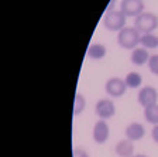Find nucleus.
Returning <instances> with one entry per match:
<instances>
[{"mask_svg":"<svg viewBox=\"0 0 158 157\" xmlns=\"http://www.w3.org/2000/svg\"><path fill=\"white\" fill-rule=\"evenodd\" d=\"M140 41H141V36L135 27H124L117 34L118 46L124 50H134L137 44H140Z\"/></svg>","mask_w":158,"mask_h":157,"instance_id":"obj_1","label":"nucleus"},{"mask_svg":"<svg viewBox=\"0 0 158 157\" xmlns=\"http://www.w3.org/2000/svg\"><path fill=\"white\" fill-rule=\"evenodd\" d=\"M103 24L110 31H120L126 27V16L120 10H107L103 17Z\"/></svg>","mask_w":158,"mask_h":157,"instance_id":"obj_2","label":"nucleus"},{"mask_svg":"<svg viewBox=\"0 0 158 157\" xmlns=\"http://www.w3.org/2000/svg\"><path fill=\"white\" fill-rule=\"evenodd\" d=\"M134 26L135 28L140 31V33H152L155 28L158 27V17L155 16L154 13H141L138 17H135V21H134Z\"/></svg>","mask_w":158,"mask_h":157,"instance_id":"obj_3","label":"nucleus"},{"mask_svg":"<svg viewBox=\"0 0 158 157\" xmlns=\"http://www.w3.org/2000/svg\"><path fill=\"white\" fill-rule=\"evenodd\" d=\"M144 10L143 0H122L120 4V11L126 17H138Z\"/></svg>","mask_w":158,"mask_h":157,"instance_id":"obj_4","label":"nucleus"},{"mask_svg":"<svg viewBox=\"0 0 158 157\" xmlns=\"http://www.w3.org/2000/svg\"><path fill=\"white\" fill-rule=\"evenodd\" d=\"M127 91V85H126V81L122 78H110L107 82H106V92H107L110 96L113 98H120L123 96Z\"/></svg>","mask_w":158,"mask_h":157,"instance_id":"obj_5","label":"nucleus"},{"mask_svg":"<svg viewBox=\"0 0 158 157\" xmlns=\"http://www.w3.org/2000/svg\"><path fill=\"white\" fill-rule=\"evenodd\" d=\"M138 103L147 108V106H151V105H155L158 101V92L154 86H144L143 89H140L138 92Z\"/></svg>","mask_w":158,"mask_h":157,"instance_id":"obj_6","label":"nucleus"},{"mask_svg":"<svg viewBox=\"0 0 158 157\" xmlns=\"http://www.w3.org/2000/svg\"><path fill=\"white\" fill-rule=\"evenodd\" d=\"M95 111L99 118L106 120V119H110L116 113V106L113 103V101H110V99H100L96 103Z\"/></svg>","mask_w":158,"mask_h":157,"instance_id":"obj_7","label":"nucleus"},{"mask_svg":"<svg viewBox=\"0 0 158 157\" xmlns=\"http://www.w3.org/2000/svg\"><path fill=\"white\" fill-rule=\"evenodd\" d=\"M93 140L99 144H103L105 142H107L109 139V126L103 119H100L99 122H96L93 126Z\"/></svg>","mask_w":158,"mask_h":157,"instance_id":"obj_8","label":"nucleus"},{"mask_svg":"<svg viewBox=\"0 0 158 157\" xmlns=\"http://www.w3.org/2000/svg\"><path fill=\"white\" fill-rule=\"evenodd\" d=\"M144 134H145V129L141 123H130L126 128V137L131 142L143 139Z\"/></svg>","mask_w":158,"mask_h":157,"instance_id":"obj_9","label":"nucleus"},{"mask_svg":"<svg viewBox=\"0 0 158 157\" xmlns=\"http://www.w3.org/2000/svg\"><path fill=\"white\" fill-rule=\"evenodd\" d=\"M116 154L120 157H131L133 151H134V146H133L131 140H122L118 142L117 146H116Z\"/></svg>","mask_w":158,"mask_h":157,"instance_id":"obj_10","label":"nucleus"},{"mask_svg":"<svg viewBox=\"0 0 158 157\" xmlns=\"http://www.w3.org/2000/svg\"><path fill=\"white\" fill-rule=\"evenodd\" d=\"M150 54H148L147 48H134L131 52V62L134 65H144L145 62L150 59Z\"/></svg>","mask_w":158,"mask_h":157,"instance_id":"obj_11","label":"nucleus"},{"mask_svg":"<svg viewBox=\"0 0 158 157\" xmlns=\"http://www.w3.org/2000/svg\"><path fill=\"white\" fill-rule=\"evenodd\" d=\"M106 55V47L103 44L95 43L88 48V57L92 59H102Z\"/></svg>","mask_w":158,"mask_h":157,"instance_id":"obj_12","label":"nucleus"},{"mask_svg":"<svg viewBox=\"0 0 158 157\" xmlns=\"http://www.w3.org/2000/svg\"><path fill=\"white\" fill-rule=\"evenodd\" d=\"M144 118L148 123L151 124H158V105H151V106H147L144 108Z\"/></svg>","mask_w":158,"mask_h":157,"instance_id":"obj_13","label":"nucleus"},{"mask_svg":"<svg viewBox=\"0 0 158 157\" xmlns=\"http://www.w3.org/2000/svg\"><path fill=\"white\" fill-rule=\"evenodd\" d=\"M140 44H143L144 48H157L158 47V36L152 33H148V34H144L141 37V41Z\"/></svg>","mask_w":158,"mask_h":157,"instance_id":"obj_14","label":"nucleus"},{"mask_svg":"<svg viewBox=\"0 0 158 157\" xmlns=\"http://www.w3.org/2000/svg\"><path fill=\"white\" fill-rule=\"evenodd\" d=\"M124 81H126L127 88H138V86L141 85L143 78H141V75H140L138 72H130V74L126 76Z\"/></svg>","mask_w":158,"mask_h":157,"instance_id":"obj_15","label":"nucleus"},{"mask_svg":"<svg viewBox=\"0 0 158 157\" xmlns=\"http://www.w3.org/2000/svg\"><path fill=\"white\" fill-rule=\"evenodd\" d=\"M86 106V101L85 96L81 94H75V101H73V115H79L82 113L83 109Z\"/></svg>","mask_w":158,"mask_h":157,"instance_id":"obj_16","label":"nucleus"},{"mask_svg":"<svg viewBox=\"0 0 158 157\" xmlns=\"http://www.w3.org/2000/svg\"><path fill=\"white\" fill-rule=\"evenodd\" d=\"M148 68L150 71L158 76V55H151L148 59Z\"/></svg>","mask_w":158,"mask_h":157,"instance_id":"obj_17","label":"nucleus"},{"mask_svg":"<svg viewBox=\"0 0 158 157\" xmlns=\"http://www.w3.org/2000/svg\"><path fill=\"white\" fill-rule=\"evenodd\" d=\"M72 157H89V156L85 150H82V149H75L72 153Z\"/></svg>","mask_w":158,"mask_h":157,"instance_id":"obj_18","label":"nucleus"},{"mask_svg":"<svg viewBox=\"0 0 158 157\" xmlns=\"http://www.w3.org/2000/svg\"><path fill=\"white\" fill-rule=\"evenodd\" d=\"M151 136H152V140H154L155 143H158V124H155L154 129L151 130Z\"/></svg>","mask_w":158,"mask_h":157,"instance_id":"obj_19","label":"nucleus"},{"mask_svg":"<svg viewBox=\"0 0 158 157\" xmlns=\"http://www.w3.org/2000/svg\"><path fill=\"white\" fill-rule=\"evenodd\" d=\"M131 157H147V156H144V154H135V156H131Z\"/></svg>","mask_w":158,"mask_h":157,"instance_id":"obj_20","label":"nucleus"}]
</instances>
